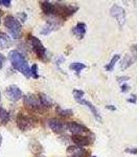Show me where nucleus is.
I'll return each instance as SVG.
<instances>
[{
    "instance_id": "f257e3e1",
    "label": "nucleus",
    "mask_w": 139,
    "mask_h": 157,
    "mask_svg": "<svg viewBox=\"0 0 139 157\" xmlns=\"http://www.w3.org/2000/svg\"><path fill=\"white\" fill-rule=\"evenodd\" d=\"M9 59L12 62V65L14 68H16L18 71L23 73L25 77H30V68L27 64L24 57L17 50H12L9 55Z\"/></svg>"
},
{
    "instance_id": "f03ea898",
    "label": "nucleus",
    "mask_w": 139,
    "mask_h": 157,
    "mask_svg": "<svg viewBox=\"0 0 139 157\" xmlns=\"http://www.w3.org/2000/svg\"><path fill=\"white\" fill-rule=\"evenodd\" d=\"M4 26L9 29V32L11 33V35L15 39H18L21 36L22 27L20 22L17 19H15L13 16H6L4 18Z\"/></svg>"
},
{
    "instance_id": "7ed1b4c3",
    "label": "nucleus",
    "mask_w": 139,
    "mask_h": 157,
    "mask_svg": "<svg viewBox=\"0 0 139 157\" xmlns=\"http://www.w3.org/2000/svg\"><path fill=\"white\" fill-rule=\"evenodd\" d=\"M24 104L27 108L32 109V110H41L43 106L40 98L36 95H27L24 98Z\"/></svg>"
},
{
    "instance_id": "20e7f679",
    "label": "nucleus",
    "mask_w": 139,
    "mask_h": 157,
    "mask_svg": "<svg viewBox=\"0 0 139 157\" xmlns=\"http://www.w3.org/2000/svg\"><path fill=\"white\" fill-rule=\"evenodd\" d=\"M6 95L12 102H16L22 98V92L17 86H9L6 90Z\"/></svg>"
},
{
    "instance_id": "39448f33",
    "label": "nucleus",
    "mask_w": 139,
    "mask_h": 157,
    "mask_svg": "<svg viewBox=\"0 0 139 157\" xmlns=\"http://www.w3.org/2000/svg\"><path fill=\"white\" fill-rule=\"evenodd\" d=\"M28 38H29V41H30V43H32V49L35 50V52H36L38 56H40V57L44 56L46 50H45V47L43 46V44L41 43V41H40L38 38L32 37V36H29Z\"/></svg>"
},
{
    "instance_id": "423d86ee",
    "label": "nucleus",
    "mask_w": 139,
    "mask_h": 157,
    "mask_svg": "<svg viewBox=\"0 0 139 157\" xmlns=\"http://www.w3.org/2000/svg\"><path fill=\"white\" fill-rule=\"evenodd\" d=\"M49 127L51 128V130L55 133H62L66 130L67 125L64 123V121L57 120V118H52V120L49 121Z\"/></svg>"
},
{
    "instance_id": "0eeeda50",
    "label": "nucleus",
    "mask_w": 139,
    "mask_h": 157,
    "mask_svg": "<svg viewBox=\"0 0 139 157\" xmlns=\"http://www.w3.org/2000/svg\"><path fill=\"white\" fill-rule=\"evenodd\" d=\"M111 15L119 22L120 25H122L125 23V11H123L120 6H113L112 9H111Z\"/></svg>"
},
{
    "instance_id": "6e6552de",
    "label": "nucleus",
    "mask_w": 139,
    "mask_h": 157,
    "mask_svg": "<svg viewBox=\"0 0 139 157\" xmlns=\"http://www.w3.org/2000/svg\"><path fill=\"white\" fill-rule=\"evenodd\" d=\"M67 128H68V130H69L71 133L74 134V135H80V134H82L83 132H87L88 131L86 128H84L83 126H81L77 123L67 124Z\"/></svg>"
},
{
    "instance_id": "1a4fd4ad",
    "label": "nucleus",
    "mask_w": 139,
    "mask_h": 157,
    "mask_svg": "<svg viewBox=\"0 0 139 157\" xmlns=\"http://www.w3.org/2000/svg\"><path fill=\"white\" fill-rule=\"evenodd\" d=\"M18 127L21 129V130H24V131L29 128H32V120H30L29 117H26V116L20 115L18 118Z\"/></svg>"
},
{
    "instance_id": "9d476101",
    "label": "nucleus",
    "mask_w": 139,
    "mask_h": 157,
    "mask_svg": "<svg viewBox=\"0 0 139 157\" xmlns=\"http://www.w3.org/2000/svg\"><path fill=\"white\" fill-rule=\"evenodd\" d=\"M12 44L11 39L4 33H0V49L7 48Z\"/></svg>"
},
{
    "instance_id": "9b49d317",
    "label": "nucleus",
    "mask_w": 139,
    "mask_h": 157,
    "mask_svg": "<svg viewBox=\"0 0 139 157\" xmlns=\"http://www.w3.org/2000/svg\"><path fill=\"white\" fill-rule=\"evenodd\" d=\"M72 140H73V143L79 146H87L90 144L89 138L85 137V136H82V135H73Z\"/></svg>"
},
{
    "instance_id": "f8f14e48",
    "label": "nucleus",
    "mask_w": 139,
    "mask_h": 157,
    "mask_svg": "<svg viewBox=\"0 0 139 157\" xmlns=\"http://www.w3.org/2000/svg\"><path fill=\"white\" fill-rule=\"evenodd\" d=\"M77 102L81 103V104H84V105L87 106L88 108H90V110L92 111V113H93V115L95 116V118H97L98 121H102V118H100V114H98L97 110H96V109H95L94 107H93V105H92V104L89 103V102H87V101H85V100H81V101H77Z\"/></svg>"
},
{
    "instance_id": "ddd939ff",
    "label": "nucleus",
    "mask_w": 139,
    "mask_h": 157,
    "mask_svg": "<svg viewBox=\"0 0 139 157\" xmlns=\"http://www.w3.org/2000/svg\"><path fill=\"white\" fill-rule=\"evenodd\" d=\"M9 115L7 113V111L0 107V126L6 125L7 121H9Z\"/></svg>"
},
{
    "instance_id": "4468645a",
    "label": "nucleus",
    "mask_w": 139,
    "mask_h": 157,
    "mask_svg": "<svg viewBox=\"0 0 139 157\" xmlns=\"http://www.w3.org/2000/svg\"><path fill=\"white\" fill-rule=\"evenodd\" d=\"M54 10L55 6L50 3V2H43L42 3V11L45 14H52V13H54Z\"/></svg>"
},
{
    "instance_id": "2eb2a0df",
    "label": "nucleus",
    "mask_w": 139,
    "mask_h": 157,
    "mask_svg": "<svg viewBox=\"0 0 139 157\" xmlns=\"http://www.w3.org/2000/svg\"><path fill=\"white\" fill-rule=\"evenodd\" d=\"M86 32V25L84 23H79L74 27V34L79 37H82Z\"/></svg>"
},
{
    "instance_id": "dca6fc26",
    "label": "nucleus",
    "mask_w": 139,
    "mask_h": 157,
    "mask_svg": "<svg viewBox=\"0 0 139 157\" xmlns=\"http://www.w3.org/2000/svg\"><path fill=\"white\" fill-rule=\"evenodd\" d=\"M70 68L73 69V70H75V71H81V70L85 68V65L82 64V63L75 62V63H72V64L70 65Z\"/></svg>"
},
{
    "instance_id": "f3484780",
    "label": "nucleus",
    "mask_w": 139,
    "mask_h": 157,
    "mask_svg": "<svg viewBox=\"0 0 139 157\" xmlns=\"http://www.w3.org/2000/svg\"><path fill=\"white\" fill-rule=\"evenodd\" d=\"M73 95H74V98L77 101H81V100H83V98H84V91L74 89L73 90Z\"/></svg>"
},
{
    "instance_id": "a211bd4d",
    "label": "nucleus",
    "mask_w": 139,
    "mask_h": 157,
    "mask_svg": "<svg viewBox=\"0 0 139 157\" xmlns=\"http://www.w3.org/2000/svg\"><path fill=\"white\" fill-rule=\"evenodd\" d=\"M118 59H119V56H118V55H116L115 57L113 58L112 60H111V63H110V64L108 65V66H106V69H107V70H111V69H112L113 66H114V65H115L116 61H117Z\"/></svg>"
},
{
    "instance_id": "6ab92c4d",
    "label": "nucleus",
    "mask_w": 139,
    "mask_h": 157,
    "mask_svg": "<svg viewBox=\"0 0 139 157\" xmlns=\"http://www.w3.org/2000/svg\"><path fill=\"white\" fill-rule=\"evenodd\" d=\"M37 69H38V66L36 64H34L30 68V75H34V78H38V75H37Z\"/></svg>"
},
{
    "instance_id": "aec40b11",
    "label": "nucleus",
    "mask_w": 139,
    "mask_h": 157,
    "mask_svg": "<svg viewBox=\"0 0 139 157\" xmlns=\"http://www.w3.org/2000/svg\"><path fill=\"white\" fill-rule=\"evenodd\" d=\"M0 4L4 6H11V1L9 0H0Z\"/></svg>"
},
{
    "instance_id": "412c9836",
    "label": "nucleus",
    "mask_w": 139,
    "mask_h": 157,
    "mask_svg": "<svg viewBox=\"0 0 139 157\" xmlns=\"http://www.w3.org/2000/svg\"><path fill=\"white\" fill-rule=\"evenodd\" d=\"M61 114H62V115H71L72 114V111H70V110H68V111H62V112H61Z\"/></svg>"
},
{
    "instance_id": "4be33fe9",
    "label": "nucleus",
    "mask_w": 139,
    "mask_h": 157,
    "mask_svg": "<svg viewBox=\"0 0 139 157\" xmlns=\"http://www.w3.org/2000/svg\"><path fill=\"white\" fill-rule=\"evenodd\" d=\"M3 62H4V57L0 54V68L2 67V65H3Z\"/></svg>"
},
{
    "instance_id": "5701e85b",
    "label": "nucleus",
    "mask_w": 139,
    "mask_h": 157,
    "mask_svg": "<svg viewBox=\"0 0 139 157\" xmlns=\"http://www.w3.org/2000/svg\"><path fill=\"white\" fill-rule=\"evenodd\" d=\"M121 90H122L123 92H125V91H127L128 90V86L127 85H123L122 87H121Z\"/></svg>"
},
{
    "instance_id": "b1692460",
    "label": "nucleus",
    "mask_w": 139,
    "mask_h": 157,
    "mask_svg": "<svg viewBox=\"0 0 139 157\" xmlns=\"http://www.w3.org/2000/svg\"><path fill=\"white\" fill-rule=\"evenodd\" d=\"M107 108H109V109H111V110H115V107H111V106H108Z\"/></svg>"
},
{
    "instance_id": "393cba45",
    "label": "nucleus",
    "mask_w": 139,
    "mask_h": 157,
    "mask_svg": "<svg viewBox=\"0 0 139 157\" xmlns=\"http://www.w3.org/2000/svg\"><path fill=\"white\" fill-rule=\"evenodd\" d=\"M0 144H1V136H0Z\"/></svg>"
},
{
    "instance_id": "a878e982",
    "label": "nucleus",
    "mask_w": 139,
    "mask_h": 157,
    "mask_svg": "<svg viewBox=\"0 0 139 157\" xmlns=\"http://www.w3.org/2000/svg\"><path fill=\"white\" fill-rule=\"evenodd\" d=\"M0 98H1V94H0Z\"/></svg>"
}]
</instances>
